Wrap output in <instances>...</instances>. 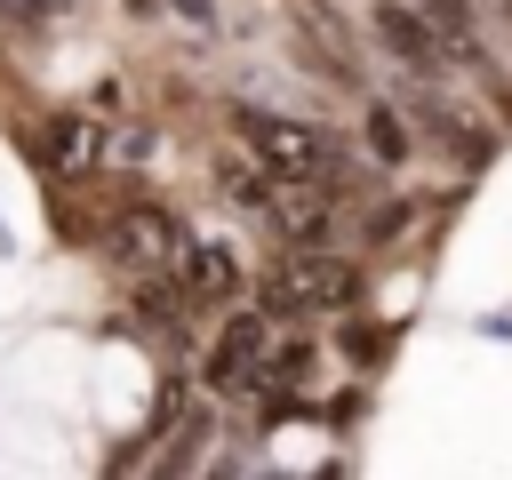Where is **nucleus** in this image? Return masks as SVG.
Wrapping results in <instances>:
<instances>
[{
	"mask_svg": "<svg viewBox=\"0 0 512 480\" xmlns=\"http://www.w3.org/2000/svg\"><path fill=\"white\" fill-rule=\"evenodd\" d=\"M264 296H272L280 312H336V304L360 296V280H352V264L320 256V248H296V256H280V264L264 272Z\"/></svg>",
	"mask_w": 512,
	"mask_h": 480,
	"instance_id": "1",
	"label": "nucleus"
},
{
	"mask_svg": "<svg viewBox=\"0 0 512 480\" xmlns=\"http://www.w3.org/2000/svg\"><path fill=\"white\" fill-rule=\"evenodd\" d=\"M240 144L264 176H320V160H328V144L304 120H280V112H240Z\"/></svg>",
	"mask_w": 512,
	"mask_h": 480,
	"instance_id": "2",
	"label": "nucleus"
},
{
	"mask_svg": "<svg viewBox=\"0 0 512 480\" xmlns=\"http://www.w3.org/2000/svg\"><path fill=\"white\" fill-rule=\"evenodd\" d=\"M264 368H272V328H264L256 312H240V320L216 336V352H208V384H216V392H248Z\"/></svg>",
	"mask_w": 512,
	"mask_h": 480,
	"instance_id": "3",
	"label": "nucleus"
},
{
	"mask_svg": "<svg viewBox=\"0 0 512 480\" xmlns=\"http://www.w3.org/2000/svg\"><path fill=\"white\" fill-rule=\"evenodd\" d=\"M112 240H120V256H128V264H168V256L184 248V240H176V216H168V208H152V200L120 208Z\"/></svg>",
	"mask_w": 512,
	"mask_h": 480,
	"instance_id": "4",
	"label": "nucleus"
},
{
	"mask_svg": "<svg viewBox=\"0 0 512 480\" xmlns=\"http://www.w3.org/2000/svg\"><path fill=\"white\" fill-rule=\"evenodd\" d=\"M264 208L288 224V240H320V224H328V192L312 184V176H272V192H264Z\"/></svg>",
	"mask_w": 512,
	"mask_h": 480,
	"instance_id": "5",
	"label": "nucleus"
},
{
	"mask_svg": "<svg viewBox=\"0 0 512 480\" xmlns=\"http://www.w3.org/2000/svg\"><path fill=\"white\" fill-rule=\"evenodd\" d=\"M376 40H384L400 64H416V72H432V64L448 56V40H440V32H432L416 8H376Z\"/></svg>",
	"mask_w": 512,
	"mask_h": 480,
	"instance_id": "6",
	"label": "nucleus"
},
{
	"mask_svg": "<svg viewBox=\"0 0 512 480\" xmlns=\"http://www.w3.org/2000/svg\"><path fill=\"white\" fill-rule=\"evenodd\" d=\"M240 288V264H232V248H216V240H192V256H184V304H224Z\"/></svg>",
	"mask_w": 512,
	"mask_h": 480,
	"instance_id": "7",
	"label": "nucleus"
},
{
	"mask_svg": "<svg viewBox=\"0 0 512 480\" xmlns=\"http://www.w3.org/2000/svg\"><path fill=\"white\" fill-rule=\"evenodd\" d=\"M48 160H56V168H88V160H96V120L64 112V120L48 128Z\"/></svg>",
	"mask_w": 512,
	"mask_h": 480,
	"instance_id": "8",
	"label": "nucleus"
},
{
	"mask_svg": "<svg viewBox=\"0 0 512 480\" xmlns=\"http://www.w3.org/2000/svg\"><path fill=\"white\" fill-rule=\"evenodd\" d=\"M368 144H376L384 160H400V152H408V128H400L392 112H368Z\"/></svg>",
	"mask_w": 512,
	"mask_h": 480,
	"instance_id": "9",
	"label": "nucleus"
},
{
	"mask_svg": "<svg viewBox=\"0 0 512 480\" xmlns=\"http://www.w3.org/2000/svg\"><path fill=\"white\" fill-rule=\"evenodd\" d=\"M176 8H184V16H192V24H208V16H216V8H208V0H176Z\"/></svg>",
	"mask_w": 512,
	"mask_h": 480,
	"instance_id": "10",
	"label": "nucleus"
},
{
	"mask_svg": "<svg viewBox=\"0 0 512 480\" xmlns=\"http://www.w3.org/2000/svg\"><path fill=\"white\" fill-rule=\"evenodd\" d=\"M488 8H496V16H504V24H512V0H488Z\"/></svg>",
	"mask_w": 512,
	"mask_h": 480,
	"instance_id": "11",
	"label": "nucleus"
}]
</instances>
